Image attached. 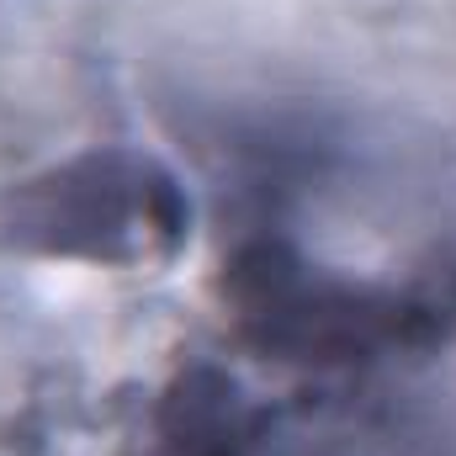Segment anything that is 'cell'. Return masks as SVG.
I'll return each mask as SVG.
<instances>
[{
    "label": "cell",
    "instance_id": "7a4b0ae2",
    "mask_svg": "<svg viewBox=\"0 0 456 456\" xmlns=\"http://www.w3.org/2000/svg\"><path fill=\"white\" fill-rule=\"evenodd\" d=\"M228 297L244 335L281 361H361L398 330V308L382 292L308 265L287 244L244 249L228 271Z\"/></svg>",
    "mask_w": 456,
    "mask_h": 456
},
{
    "label": "cell",
    "instance_id": "3957f363",
    "mask_svg": "<svg viewBox=\"0 0 456 456\" xmlns=\"http://www.w3.org/2000/svg\"><path fill=\"white\" fill-rule=\"evenodd\" d=\"M165 452L170 456H239L249 446V409L233 377L197 366L165 398Z\"/></svg>",
    "mask_w": 456,
    "mask_h": 456
},
{
    "label": "cell",
    "instance_id": "6da1fadb",
    "mask_svg": "<svg viewBox=\"0 0 456 456\" xmlns=\"http://www.w3.org/2000/svg\"><path fill=\"white\" fill-rule=\"evenodd\" d=\"M5 239L37 255L69 260H138L170 249L186 233L181 186L138 154H86L5 202Z\"/></svg>",
    "mask_w": 456,
    "mask_h": 456
}]
</instances>
